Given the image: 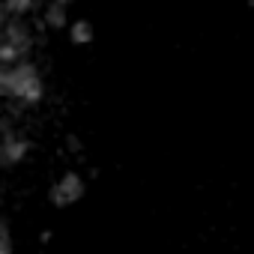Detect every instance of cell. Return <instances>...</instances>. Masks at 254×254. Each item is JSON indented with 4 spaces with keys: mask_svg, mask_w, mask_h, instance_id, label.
Instances as JSON below:
<instances>
[{
    "mask_svg": "<svg viewBox=\"0 0 254 254\" xmlns=\"http://www.w3.org/2000/svg\"><path fill=\"white\" fill-rule=\"evenodd\" d=\"M42 24L45 27H51V30H60V27H66V3H48L45 9H42Z\"/></svg>",
    "mask_w": 254,
    "mask_h": 254,
    "instance_id": "cell-5",
    "label": "cell"
},
{
    "mask_svg": "<svg viewBox=\"0 0 254 254\" xmlns=\"http://www.w3.org/2000/svg\"><path fill=\"white\" fill-rule=\"evenodd\" d=\"M57 3H69V0H57Z\"/></svg>",
    "mask_w": 254,
    "mask_h": 254,
    "instance_id": "cell-12",
    "label": "cell"
},
{
    "mask_svg": "<svg viewBox=\"0 0 254 254\" xmlns=\"http://www.w3.org/2000/svg\"><path fill=\"white\" fill-rule=\"evenodd\" d=\"M30 30L24 21L18 18H9L6 27H3V42H0V60H3V66H12L18 60H24V54L30 51Z\"/></svg>",
    "mask_w": 254,
    "mask_h": 254,
    "instance_id": "cell-2",
    "label": "cell"
},
{
    "mask_svg": "<svg viewBox=\"0 0 254 254\" xmlns=\"http://www.w3.org/2000/svg\"><path fill=\"white\" fill-rule=\"evenodd\" d=\"M39 242H42V245L51 242V230H42V233H39Z\"/></svg>",
    "mask_w": 254,
    "mask_h": 254,
    "instance_id": "cell-10",
    "label": "cell"
},
{
    "mask_svg": "<svg viewBox=\"0 0 254 254\" xmlns=\"http://www.w3.org/2000/svg\"><path fill=\"white\" fill-rule=\"evenodd\" d=\"M69 39H72V45H90V42L96 39V30H93V24H90L87 18H81V21H72Z\"/></svg>",
    "mask_w": 254,
    "mask_h": 254,
    "instance_id": "cell-6",
    "label": "cell"
},
{
    "mask_svg": "<svg viewBox=\"0 0 254 254\" xmlns=\"http://www.w3.org/2000/svg\"><path fill=\"white\" fill-rule=\"evenodd\" d=\"M0 93L6 99H18L24 105H36L42 99V78L36 72L33 63H12V66H3V75H0Z\"/></svg>",
    "mask_w": 254,
    "mask_h": 254,
    "instance_id": "cell-1",
    "label": "cell"
},
{
    "mask_svg": "<svg viewBox=\"0 0 254 254\" xmlns=\"http://www.w3.org/2000/svg\"><path fill=\"white\" fill-rule=\"evenodd\" d=\"M27 150H30V144H27L21 135H15V132L9 129V123H3V144H0V159H3V165H6V168L18 165V162L27 156Z\"/></svg>",
    "mask_w": 254,
    "mask_h": 254,
    "instance_id": "cell-4",
    "label": "cell"
},
{
    "mask_svg": "<svg viewBox=\"0 0 254 254\" xmlns=\"http://www.w3.org/2000/svg\"><path fill=\"white\" fill-rule=\"evenodd\" d=\"M81 197H84V180L78 174H63L60 183H54V189H51V203L60 209L78 203Z\"/></svg>",
    "mask_w": 254,
    "mask_h": 254,
    "instance_id": "cell-3",
    "label": "cell"
},
{
    "mask_svg": "<svg viewBox=\"0 0 254 254\" xmlns=\"http://www.w3.org/2000/svg\"><path fill=\"white\" fill-rule=\"evenodd\" d=\"M66 147H69V150H81V141H78V138H72V135H69V138H66Z\"/></svg>",
    "mask_w": 254,
    "mask_h": 254,
    "instance_id": "cell-9",
    "label": "cell"
},
{
    "mask_svg": "<svg viewBox=\"0 0 254 254\" xmlns=\"http://www.w3.org/2000/svg\"><path fill=\"white\" fill-rule=\"evenodd\" d=\"M0 254H12V233H9L6 221L0 224Z\"/></svg>",
    "mask_w": 254,
    "mask_h": 254,
    "instance_id": "cell-8",
    "label": "cell"
},
{
    "mask_svg": "<svg viewBox=\"0 0 254 254\" xmlns=\"http://www.w3.org/2000/svg\"><path fill=\"white\" fill-rule=\"evenodd\" d=\"M6 3V15H24L27 9L36 6V0H3Z\"/></svg>",
    "mask_w": 254,
    "mask_h": 254,
    "instance_id": "cell-7",
    "label": "cell"
},
{
    "mask_svg": "<svg viewBox=\"0 0 254 254\" xmlns=\"http://www.w3.org/2000/svg\"><path fill=\"white\" fill-rule=\"evenodd\" d=\"M248 6H251V9H254V0H248Z\"/></svg>",
    "mask_w": 254,
    "mask_h": 254,
    "instance_id": "cell-11",
    "label": "cell"
}]
</instances>
